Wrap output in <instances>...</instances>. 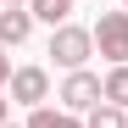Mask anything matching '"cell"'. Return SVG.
Listing matches in <instances>:
<instances>
[{
	"label": "cell",
	"instance_id": "obj_13",
	"mask_svg": "<svg viewBox=\"0 0 128 128\" xmlns=\"http://www.w3.org/2000/svg\"><path fill=\"white\" fill-rule=\"evenodd\" d=\"M6 128H17V122H6Z\"/></svg>",
	"mask_w": 128,
	"mask_h": 128
},
{
	"label": "cell",
	"instance_id": "obj_9",
	"mask_svg": "<svg viewBox=\"0 0 128 128\" xmlns=\"http://www.w3.org/2000/svg\"><path fill=\"white\" fill-rule=\"evenodd\" d=\"M106 100L128 112V67H112V72H106Z\"/></svg>",
	"mask_w": 128,
	"mask_h": 128
},
{
	"label": "cell",
	"instance_id": "obj_14",
	"mask_svg": "<svg viewBox=\"0 0 128 128\" xmlns=\"http://www.w3.org/2000/svg\"><path fill=\"white\" fill-rule=\"evenodd\" d=\"M122 11H128V6H122Z\"/></svg>",
	"mask_w": 128,
	"mask_h": 128
},
{
	"label": "cell",
	"instance_id": "obj_12",
	"mask_svg": "<svg viewBox=\"0 0 128 128\" xmlns=\"http://www.w3.org/2000/svg\"><path fill=\"white\" fill-rule=\"evenodd\" d=\"M6 6H22V0H6Z\"/></svg>",
	"mask_w": 128,
	"mask_h": 128
},
{
	"label": "cell",
	"instance_id": "obj_8",
	"mask_svg": "<svg viewBox=\"0 0 128 128\" xmlns=\"http://www.w3.org/2000/svg\"><path fill=\"white\" fill-rule=\"evenodd\" d=\"M84 128H128V112H122V106H112V100H100L95 112H89V122H84Z\"/></svg>",
	"mask_w": 128,
	"mask_h": 128
},
{
	"label": "cell",
	"instance_id": "obj_7",
	"mask_svg": "<svg viewBox=\"0 0 128 128\" xmlns=\"http://www.w3.org/2000/svg\"><path fill=\"white\" fill-rule=\"evenodd\" d=\"M22 128H78V117L72 112H56V106H34Z\"/></svg>",
	"mask_w": 128,
	"mask_h": 128
},
{
	"label": "cell",
	"instance_id": "obj_5",
	"mask_svg": "<svg viewBox=\"0 0 128 128\" xmlns=\"http://www.w3.org/2000/svg\"><path fill=\"white\" fill-rule=\"evenodd\" d=\"M28 34H34V11H22V6L0 11V45H22Z\"/></svg>",
	"mask_w": 128,
	"mask_h": 128
},
{
	"label": "cell",
	"instance_id": "obj_4",
	"mask_svg": "<svg viewBox=\"0 0 128 128\" xmlns=\"http://www.w3.org/2000/svg\"><path fill=\"white\" fill-rule=\"evenodd\" d=\"M11 100L28 106V112L45 106V100H50V72H45V67H17V72H11Z\"/></svg>",
	"mask_w": 128,
	"mask_h": 128
},
{
	"label": "cell",
	"instance_id": "obj_2",
	"mask_svg": "<svg viewBox=\"0 0 128 128\" xmlns=\"http://www.w3.org/2000/svg\"><path fill=\"white\" fill-rule=\"evenodd\" d=\"M95 50L112 61V67H128V11H100V22H95Z\"/></svg>",
	"mask_w": 128,
	"mask_h": 128
},
{
	"label": "cell",
	"instance_id": "obj_11",
	"mask_svg": "<svg viewBox=\"0 0 128 128\" xmlns=\"http://www.w3.org/2000/svg\"><path fill=\"white\" fill-rule=\"evenodd\" d=\"M6 122H11V100L0 95V128H6Z\"/></svg>",
	"mask_w": 128,
	"mask_h": 128
},
{
	"label": "cell",
	"instance_id": "obj_10",
	"mask_svg": "<svg viewBox=\"0 0 128 128\" xmlns=\"http://www.w3.org/2000/svg\"><path fill=\"white\" fill-rule=\"evenodd\" d=\"M11 72H17V67H11V56H6V45H0V84H11Z\"/></svg>",
	"mask_w": 128,
	"mask_h": 128
},
{
	"label": "cell",
	"instance_id": "obj_3",
	"mask_svg": "<svg viewBox=\"0 0 128 128\" xmlns=\"http://www.w3.org/2000/svg\"><path fill=\"white\" fill-rule=\"evenodd\" d=\"M100 100H106V78H95L89 67L67 72V84H61V112H95Z\"/></svg>",
	"mask_w": 128,
	"mask_h": 128
},
{
	"label": "cell",
	"instance_id": "obj_1",
	"mask_svg": "<svg viewBox=\"0 0 128 128\" xmlns=\"http://www.w3.org/2000/svg\"><path fill=\"white\" fill-rule=\"evenodd\" d=\"M50 56H56V67H67V72H84V61L95 56V28L61 22V28L50 34Z\"/></svg>",
	"mask_w": 128,
	"mask_h": 128
},
{
	"label": "cell",
	"instance_id": "obj_6",
	"mask_svg": "<svg viewBox=\"0 0 128 128\" xmlns=\"http://www.w3.org/2000/svg\"><path fill=\"white\" fill-rule=\"evenodd\" d=\"M72 6H78V0H28V11L39 17V22H50V28H61V22H67V17H72Z\"/></svg>",
	"mask_w": 128,
	"mask_h": 128
}]
</instances>
